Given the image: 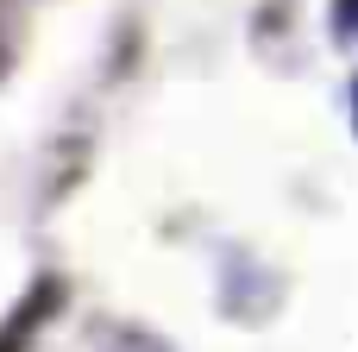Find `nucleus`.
Wrapping results in <instances>:
<instances>
[{
	"label": "nucleus",
	"mask_w": 358,
	"mask_h": 352,
	"mask_svg": "<svg viewBox=\"0 0 358 352\" xmlns=\"http://www.w3.org/2000/svg\"><path fill=\"white\" fill-rule=\"evenodd\" d=\"M334 31L340 44H358V0H334Z\"/></svg>",
	"instance_id": "obj_1"
},
{
	"label": "nucleus",
	"mask_w": 358,
	"mask_h": 352,
	"mask_svg": "<svg viewBox=\"0 0 358 352\" xmlns=\"http://www.w3.org/2000/svg\"><path fill=\"white\" fill-rule=\"evenodd\" d=\"M352 120H358V88H352Z\"/></svg>",
	"instance_id": "obj_2"
}]
</instances>
